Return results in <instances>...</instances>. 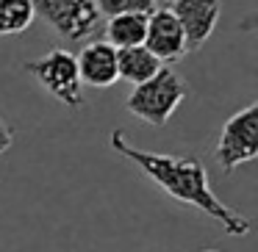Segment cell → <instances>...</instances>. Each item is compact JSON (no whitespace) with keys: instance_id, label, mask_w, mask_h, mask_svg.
Wrapping results in <instances>:
<instances>
[{"instance_id":"1","label":"cell","mask_w":258,"mask_h":252,"mask_svg":"<svg viewBox=\"0 0 258 252\" xmlns=\"http://www.w3.org/2000/svg\"><path fill=\"white\" fill-rule=\"evenodd\" d=\"M108 141H111L114 152H119V155L128 158L131 163H136V166L145 172V178H150L164 194H169L172 200L183 202V205L200 208V211L206 213V216H211L228 235L241 238V235H247L252 230L250 219H247L244 213L233 211V208L225 205V202L214 194L211 183H208V172H206L200 158L139 150V147L131 144L125 130H114Z\"/></svg>"},{"instance_id":"2","label":"cell","mask_w":258,"mask_h":252,"mask_svg":"<svg viewBox=\"0 0 258 252\" xmlns=\"http://www.w3.org/2000/svg\"><path fill=\"white\" fill-rule=\"evenodd\" d=\"M186 95H189L186 80L169 67H161L153 78L134 86L125 106L142 122L153 125V128H164L169 122V117L178 111V106L186 100Z\"/></svg>"},{"instance_id":"3","label":"cell","mask_w":258,"mask_h":252,"mask_svg":"<svg viewBox=\"0 0 258 252\" xmlns=\"http://www.w3.org/2000/svg\"><path fill=\"white\" fill-rule=\"evenodd\" d=\"M23 69L36 78V83L53 95L58 103L70 108H84V83H81L78 75V61H75V53L64 50V47H56L47 56L34 58V61H25Z\"/></svg>"},{"instance_id":"4","label":"cell","mask_w":258,"mask_h":252,"mask_svg":"<svg viewBox=\"0 0 258 252\" xmlns=\"http://www.w3.org/2000/svg\"><path fill=\"white\" fill-rule=\"evenodd\" d=\"M36 17H42L64 39H95L103 31V17L95 0H31Z\"/></svg>"},{"instance_id":"5","label":"cell","mask_w":258,"mask_h":252,"mask_svg":"<svg viewBox=\"0 0 258 252\" xmlns=\"http://www.w3.org/2000/svg\"><path fill=\"white\" fill-rule=\"evenodd\" d=\"M214 155H217V163L225 175H230L241 163L255 161L258 158V103L244 106L222 125Z\"/></svg>"},{"instance_id":"6","label":"cell","mask_w":258,"mask_h":252,"mask_svg":"<svg viewBox=\"0 0 258 252\" xmlns=\"http://www.w3.org/2000/svg\"><path fill=\"white\" fill-rule=\"evenodd\" d=\"M164 3H167L164 9H169L178 20V25L183 28L189 53L200 50L211 39L214 28L219 23L222 0H164Z\"/></svg>"},{"instance_id":"7","label":"cell","mask_w":258,"mask_h":252,"mask_svg":"<svg viewBox=\"0 0 258 252\" xmlns=\"http://www.w3.org/2000/svg\"><path fill=\"white\" fill-rule=\"evenodd\" d=\"M145 47L158 58L161 64H172L189 53L186 47L183 28L178 25L175 14L169 9H156L147 14V34H145Z\"/></svg>"},{"instance_id":"8","label":"cell","mask_w":258,"mask_h":252,"mask_svg":"<svg viewBox=\"0 0 258 252\" xmlns=\"http://www.w3.org/2000/svg\"><path fill=\"white\" fill-rule=\"evenodd\" d=\"M78 61V75L81 83L92 86V89H108L119 80L117 75V50L103 39H92L81 47L75 56Z\"/></svg>"},{"instance_id":"9","label":"cell","mask_w":258,"mask_h":252,"mask_svg":"<svg viewBox=\"0 0 258 252\" xmlns=\"http://www.w3.org/2000/svg\"><path fill=\"white\" fill-rule=\"evenodd\" d=\"M108 45L114 50H125V47H136L145 45V34H147V14H117L108 17L103 25Z\"/></svg>"},{"instance_id":"10","label":"cell","mask_w":258,"mask_h":252,"mask_svg":"<svg viewBox=\"0 0 258 252\" xmlns=\"http://www.w3.org/2000/svg\"><path fill=\"white\" fill-rule=\"evenodd\" d=\"M164 64L147 50L145 45H136V47H125V50H117V75L125 78L128 83H145L147 78L161 69Z\"/></svg>"},{"instance_id":"11","label":"cell","mask_w":258,"mask_h":252,"mask_svg":"<svg viewBox=\"0 0 258 252\" xmlns=\"http://www.w3.org/2000/svg\"><path fill=\"white\" fill-rule=\"evenodd\" d=\"M34 20L36 12L31 0H9V3L0 6V36L23 34L25 28H31Z\"/></svg>"},{"instance_id":"12","label":"cell","mask_w":258,"mask_h":252,"mask_svg":"<svg viewBox=\"0 0 258 252\" xmlns=\"http://www.w3.org/2000/svg\"><path fill=\"white\" fill-rule=\"evenodd\" d=\"M100 17H117V14H150L158 9L156 0H95Z\"/></svg>"},{"instance_id":"13","label":"cell","mask_w":258,"mask_h":252,"mask_svg":"<svg viewBox=\"0 0 258 252\" xmlns=\"http://www.w3.org/2000/svg\"><path fill=\"white\" fill-rule=\"evenodd\" d=\"M12 144H14V130L9 128L3 119H0V155H3V152H6Z\"/></svg>"},{"instance_id":"14","label":"cell","mask_w":258,"mask_h":252,"mask_svg":"<svg viewBox=\"0 0 258 252\" xmlns=\"http://www.w3.org/2000/svg\"><path fill=\"white\" fill-rule=\"evenodd\" d=\"M203 252H217V249H203Z\"/></svg>"},{"instance_id":"15","label":"cell","mask_w":258,"mask_h":252,"mask_svg":"<svg viewBox=\"0 0 258 252\" xmlns=\"http://www.w3.org/2000/svg\"><path fill=\"white\" fill-rule=\"evenodd\" d=\"M3 3H9V0H0V6H3Z\"/></svg>"}]
</instances>
